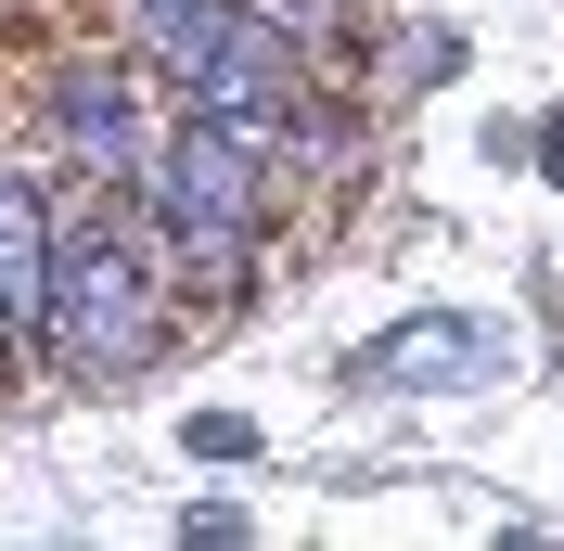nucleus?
I'll return each instance as SVG.
<instances>
[{
	"instance_id": "f257e3e1",
	"label": "nucleus",
	"mask_w": 564,
	"mask_h": 551,
	"mask_svg": "<svg viewBox=\"0 0 564 551\" xmlns=\"http://www.w3.org/2000/svg\"><path fill=\"white\" fill-rule=\"evenodd\" d=\"M141 218H154V244H167V270L231 282L257 257V231H270V154H257L245 129H218V116H180V129L154 141Z\"/></svg>"
},
{
	"instance_id": "f03ea898",
	"label": "nucleus",
	"mask_w": 564,
	"mask_h": 551,
	"mask_svg": "<svg viewBox=\"0 0 564 551\" xmlns=\"http://www.w3.org/2000/svg\"><path fill=\"white\" fill-rule=\"evenodd\" d=\"M39 334H52V359L77 385H116L141 359H167V244H154V218L141 231H65Z\"/></svg>"
},
{
	"instance_id": "7ed1b4c3",
	"label": "nucleus",
	"mask_w": 564,
	"mask_h": 551,
	"mask_svg": "<svg viewBox=\"0 0 564 551\" xmlns=\"http://www.w3.org/2000/svg\"><path fill=\"white\" fill-rule=\"evenodd\" d=\"M180 116H218V129H245V141H282L295 129V13H218L193 52H180Z\"/></svg>"
},
{
	"instance_id": "20e7f679",
	"label": "nucleus",
	"mask_w": 564,
	"mask_h": 551,
	"mask_svg": "<svg viewBox=\"0 0 564 551\" xmlns=\"http://www.w3.org/2000/svg\"><path fill=\"white\" fill-rule=\"evenodd\" d=\"M527 372V334L513 321H475V309H423L398 334H372L347 359L359 398H475V385H513Z\"/></svg>"
},
{
	"instance_id": "39448f33",
	"label": "nucleus",
	"mask_w": 564,
	"mask_h": 551,
	"mask_svg": "<svg viewBox=\"0 0 564 551\" xmlns=\"http://www.w3.org/2000/svg\"><path fill=\"white\" fill-rule=\"evenodd\" d=\"M52 141H65L90 180H116V193H141L154 180V129H141V77L116 65H65L52 77Z\"/></svg>"
},
{
	"instance_id": "423d86ee",
	"label": "nucleus",
	"mask_w": 564,
	"mask_h": 551,
	"mask_svg": "<svg viewBox=\"0 0 564 551\" xmlns=\"http://www.w3.org/2000/svg\"><path fill=\"white\" fill-rule=\"evenodd\" d=\"M52 257H65V231L39 206V180H0V346L52 321Z\"/></svg>"
},
{
	"instance_id": "0eeeda50",
	"label": "nucleus",
	"mask_w": 564,
	"mask_h": 551,
	"mask_svg": "<svg viewBox=\"0 0 564 551\" xmlns=\"http://www.w3.org/2000/svg\"><path fill=\"white\" fill-rule=\"evenodd\" d=\"M218 13H231V0H129V39L154 52V65H180V52L218 26Z\"/></svg>"
},
{
	"instance_id": "6e6552de",
	"label": "nucleus",
	"mask_w": 564,
	"mask_h": 551,
	"mask_svg": "<svg viewBox=\"0 0 564 551\" xmlns=\"http://www.w3.org/2000/svg\"><path fill=\"white\" fill-rule=\"evenodd\" d=\"M449 65H462V26H411L398 39V77H411V90H436Z\"/></svg>"
},
{
	"instance_id": "1a4fd4ad",
	"label": "nucleus",
	"mask_w": 564,
	"mask_h": 551,
	"mask_svg": "<svg viewBox=\"0 0 564 551\" xmlns=\"http://www.w3.org/2000/svg\"><path fill=\"white\" fill-rule=\"evenodd\" d=\"M193 449H206V462H257V423L245 411H193Z\"/></svg>"
},
{
	"instance_id": "9d476101",
	"label": "nucleus",
	"mask_w": 564,
	"mask_h": 551,
	"mask_svg": "<svg viewBox=\"0 0 564 551\" xmlns=\"http://www.w3.org/2000/svg\"><path fill=\"white\" fill-rule=\"evenodd\" d=\"M527 154H539V180L564 193V116H539V141H527Z\"/></svg>"
},
{
	"instance_id": "9b49d317",
	"label": "nucleus",
	"mask_w": 564,
	"mask_h": 551,
	"mask_svg": "<svg viewBox=\"0 0 564 551\" xmlns=\"http://www.w3.org/2000/svg\"><path fill=\"white\" fill-rule=\"evenodd\" d=\"M282 13H308V0H282Z\"/></svg>"
}]
</instances>
